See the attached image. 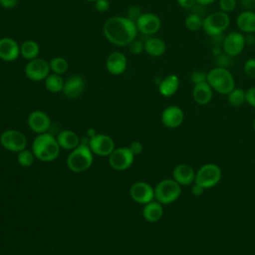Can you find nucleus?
Wrapping results in <instances>:
<instances>
[{"mask_svg":"<svg viewBox=\"0 0 255 255\" xmlns=\"http://www.w3.org/2000/svg\"><path fill=\"white\" fill-rule=\"evenodd\" d=\"M106 39L117 46H128L137 36L135 22L128 17L115 16L109 18L103 27Z\"/></svg>","mask_w":255,"mask_h":255,"instance_id":"obj_1","label":"nucleus"},{"mask_svg":"<svg viewBox=\"0 0 255 255\" xmlns=\"http://www.w3.org/2000/svg\"><path fill=\"white\" fill-rule=\"evenodd\" d=\"M32 151L36 158L42 161H52L60 153V145L52 134L43 132L33 140Z\"/></svg>","mask_w":255,"mask_h":255,"instance_id":"obj_2","label":"nucleus"},{"mask_svg":"<svg viewBox=\"0 0 255 255\" xmlns=\"http://www.w3.org/2000/svg\"><path fill=\"white\" fill-rule=\"evenodd\" d=\"M206 82L210 85L213 91L228 95L235 88V80L232 73L223 67H214L207 72Z\"/></svg>","mask_w":255,"mask_h":255,"instance_id":"obj_3","label":"nucleus"},{"mask_svg":"<svg viewBox=\"0 0 255 255\" xmlns=\"http://www.w3.org/2000/svg\"><path fill=\"white\" fill-rule=\"evenodd\" d=\"M93 163V152L89 145L79 144L72 150L67 158L68 167L74 172H84Z\"/></svg>","mask_w":255,"mask_h":255,"instance_id":"obj_4","label":"nucleus"},{"mask_svg":"<svg viewBox=\"0 0 255 255\" xmlns=\"http://www.w3.org/2000/svg\"><path fill=\"white\" fill-rule=\"evenodd\" d=\"M230 25V17L222 11H215L203 18L202 30L209 37L222 35Z\"/></svg>","mask_w":255,"mask_h":255,"instance_id":"obj_5","label":"nucleus"},{"mask_svg":"<svg viewBox=\"0 0 255 255\" xmlns=\"http://www.w3.org/2000/svg\"><path fill=\"white\" fill-rule=\"evenodd\" d=\"M181 189L174 179H163L154 188V198L161 204H169L180 195Z\"/></svg>","mask_w":255,"mask_h":255,"instance_id":"obj_6","label":"nucleus"},{"mask_svg":"<svg viewBox=\"0 0 255 255\" xmlns=\"http://www.w3.org/2000/svg\"><path fill=\"white\" fill-rule=\"evenodd\" d=\"M221 178V170L214 163L202 165L195 173V183L205 188H210L216 185Z\"/></svg>","mask_w":255,"mask_h":255,"instance_id":"obj_7","label":"nucleus"},{"mask_svg":"<svg viewBox=\"0 0 255 255\" xmlns=\"http://www.w3.org/2000/svg\"><path fill=\"white\" fill-rule=\"evenodd\" d=\"M246 46L245 35L239 31H232L223 37L222 50L228 56L234 58L240 55Z\"/></svg>","mask_w":255,"mask_h":255,"instance_id":"obj_8","label":"nucleus"},{"mask_svg":"<svg viewBox=\"0 0 255 255\" xmlns=\"http://www.w3.org/2000/svg\"><path fill=\"white\" fill-rule=\"evenodd\" d=\"M0 143L5 149L19 152L26 148L27 138L24 133L19 130L7 129L0 135Z\"/></svg>","mask_w":255,"mask_h":255,"instance_id":"obj_9","label":"nucleus"},{"mask_svg":"<svg viewBox=\"0 0 255 255\" xmlns=\"http://www.w3.org/2000/svg\"><path fill=\"white\" fill-rule=\"evenodd\" d=\"M50 65L47 61L43 59H33L28 62V64L25 66L24 73L25 76L34 82H40L47 78V76L50 74Z\"/></svg>","mask_w":255,"mask_h":255,"instance_id":"obj_10","label":"nucleus"},{"mask_svg":"<svg viewBox=\"0 0 255 255\" xmlns=\"http://www.w3.org/2000/svg\"><path fill=\"white\" fill-rule=\"evenodd\" d=\"M133 158L134 154L129 147H119L115 148L109 155V163L114 169L122 171L128 169L132 164Z\"/></svg>","mask_w":255,"mask_h":255,"instance_id":"obj_11","label":"nucleus"},{"mask_svg":"<svg viewBox=\"0 0 255 255\" xmlns=\"http://www.w3.org/2000/svg\"><path fill=\"white\" fill-rule=\"evenodd\" d=\"M137 31L143 35L152 36L161 28V21L154 13H142L135 21Z\"/></svg>","mask_w":255,"mask_h":255,"instance_id":"obj_12","label":"nucleus"},{"mask_svg":"<svg viewBox=\"0 0 255 255\" xmlns=\"http://www.w3.org/2000/svg\"><path fill=\"white\" fill-rule=\"evenodd\" d=\"M89 146L93 153L100 156H108L115 149L113 138L107 134H97L91 137Z\"/></svg>","mask_w":255,"mask_h":255,"instance_id":"obj_13","label":"nucleus"},{"mask_svg":"<svg viewBox=\"0 0 255 255\" xmlns=\"http://www.w3.org/2000/svg\"><path fill=\"white\" fill-rule=\"evenodd\" d=\"M129 194L135 202L146 204L154 198V189L148 183L138 181L131 185Z\"/></svg>","mask_w":255,"mask_h":255,"instance_id":"obj_14","label":"nucleus"},{"mask_svg":"<svg viewBox=\"0 0 255 255\" xmlns=\"http://www.w3.org/2000/svg\"><path fill=\"white\" fill-rule=\"evenodd\" d=\"M29 128L37 133H43L46 132L50 126H51V121L49 116L42 112V111H34L28 116L27 120Z\"/></svg>","mask_w":255,"mask_h":255,"instance_id":"obj_15","label":"nucleus"},{"mask_svg":"<svg viewBox=\"0 0 255 255\" xmlns=\"http://www.w3.org/2000/svg\"><path fill=\"white\" fill-rule=\"evenodd\" d=\"M20 55V46L12 38L0 39V59L5 62L15 61Z\"/></svg>","mask_w":255,"mask_h":255,"instance_id":"obj_16","label":"nucleus"},{"mask_svg":"<svg viewBox=\"0 0 255 255\" xmlns=\"http://www.w3.org/2000/svg\"><path fill=\"white\" fill-rule=\"evenodd\" d=\"M128 61L126 56L120 51H114L111 53L106 61V68L112 75H122L127 69Z\"/></svg>","mask_w":255,"mask_h":255,"instance_id":"obj_17","label":"nucleus"},{"mask_svg":"<svg viewBox=\"0 0 255 255\" xmlns=\"http://www.w3.org/2000/svg\"><path fill=\"white\" fill-rule=\"evenodd\" d=\"M85 87H86V84L83 77H81L80 75H72L64 83L62 92L67 98L76 99L83 94Z\"/></svg>","mask_w":255,"mask_h":255,"instance_id":"obj_18","label":"nucleus"},{"mask_svg":"<svg viewBox=\"0 0 255 255\" xmlns=\"http://www.w3.org/2000/svg\"><path fill=\"white\" fill-rule=\"evenodd\" d=\"M184 119L183 111L177 106H169L165 108L161 114L162 124L167 128L179 127Z\"/></svg>","mask_w":255,"mask_h":255,"instance_id":"obj_19","label":"nucleus"},{"mask_svg":"<svg viewBox=\"0 0 255 255\" xmlns=\"http://www.w3.org/2000/svg\"><path fill=\"white\" fill-rule=\"evenodd\" d=\"M236 26L242 33H255V11L244 10L240 12L236 18Z\"/></svg>","mask_w":255,"mask_h":255,"instance_id":"obj_20","label":"nucleus"},{"mask_svg":"<svg viewBox=\"0 0 255 255\" xmlns=\"http://www.w3.org/2000/svg\"><path fill=\"white\" fill-rule=\"evenodd\" d=\"M213 96V89L207 82L195 84L192 90V97L196 104L204 106L207 105Z\"/></svg>","mask_w":255,"mask_h":255,"instance_id":"obj_21","label":"nucleus"},{"mask_svg":"<svg viewBox=\"0 0 255 255\" xmlns=\"http://www.w3.org/2000/svg\"><path fill=\"white\" fill-rule=\"evenodd\" d=\"M173 179L182 185H188L195 179V173L193 168L185 163L178 164L173 169Z\"/></svg>","mask_w":255,"mask_h":255,"instance_id":"obj_22","label":"nucleus"},{"mask_svg":"<svg viewBox=\"0 0 255 255\" xmlns=\"http://www.w3.org/2000/svg\"><path fill=\"white\" fill-rule=\"evenodd\" d=\"M179 88V79L176 75L170 74L163 78L158 84V91L163 97L173 96Z\"/></svg>","mask_w":255,"mask_h":255,"instance_id":"obj_23","label":"nucleus"},{"mask_svg":"<svg viewBox=\"0 0 255 255\" xmlns=\"http://www.w3.org/2000/svg\"><path fill=\"white\" fill-rule=\"evenodd\" d=\"M166 44L165 42L156 37H150L144 42V51L150 57H160L165 53Z\"/></svg>","mask_w":255,"mask_h":255,"instance_id":"obj_24","label":"nucleus"},{"mask_svg":"<svg viewBox=\"0 0 255 255\" xmlns=\"http://www.w3.org/2000/svg\"><path fill=\"white\" fill-rule=\"evenodd\" d=\"M57 141L60 147L64 149H74L80 144V138L76 132L70 129H64L60 131L57 136Z\"/></svg>","mask_w":255,"mask_h":255,"instance_id":"obj_25","label":"nucleus"},{"mask_svg":"<svg viewBox=\"0 0 255 255\" xmlns=\"http://www.w3.org/2000/svg\"><path fill=\"white\" fill-rule=\"evenodd\" d=\"M163 214V209L161 203L158 201H150L146 203L142 210V215L144 219L148 222L158 221Z\"/></svg>","mask_w":255,"mask_h":255,"instance_id":"obj_26","label":"nucleus"},{"mask_svg":"<svg viewBox=\"0 0 255 255\" xmlns=\"http://www.w3.org/2000/svg\"><path fill=\"white\" fill-rule=\"evenodd\" d=\"M40 53V47L38 43L33 40H26L20 46V55L26 60H33L38 58Z\"/></svg>","mask_w":255,"mask_h":255,"instance_id":"obj_27","label":"nucleus"},{"mask_svg":"<svg viewBox=\"0 0 255 255\" xmlns=\"http://www.w3.org/2000/svg\"><path fill=\"white\" fill-rule=\"evenodd\" d=\"M45 81V87L46 89L51 92V93H59L63 91L64 87V80L59 74H49L47 78L44 80Z\"/></svg>","mask_w":255,"mask_h":255,"instance_id":"obj_28","label":"nucleus"},{"mask_svg":"<svg viewBox=\"0 0 255 255\" xmlns=\"http://www.w3.org/2000/svg\"><path fill=\"white\" fill-rule=\"evenodd\" d=\"M185 27L191 31V32H197L200 29H202L203 25V18L200 14H197L195 12H192L188 14L184 20Z\"/></svg>","mask_w":255,"mask_h":255,"instance_id":"obj_29","label":"nucleus"},{"mask_svg":"<svg viewBox=\"0 0 255 255\" xmlns=\"http://www.w3.org/2000/svg\"><path fill=\"white\" fill-rule=\"evenodd\" d=\"M227 100L229 105L233 107H240L246 102V97H245V91L243 89L239 88H234L228 95H227Z\"/></svg>","mask_w":255,"mask_h":255,"instance_id":"obj_30","label":"nucleus"},{"mask_svg":"<svg viewBox=\"0 0 255 255\" xmlns=\"http://www.w3.org/2000/svg\"><path fill=\"white\" fill-rule=\"evenodd\" d=\"M49 65H50V70L52 71V73L59 74V75H62L64 73H66L68 68H69L68 61L63 57L53 58L49 62Z\"/></svg>","mask_w":255,"mask_h":255,"instance_id":"obj_31","label":"nucleus"},{"mask_svg":"<svg viewBox=\"0 0 255 255\" xmlns=\"http://www.w3.org/2000/svg\"><path fill=\"white\" fill-rule=\"evenodd\" d=\"M34 159H35V155L31 150H28L25 148L18 152L17 161L21 166H24V167L31 166L34 163Z\"/></svg>","mask_w":255,"mask_h":255,"instance_id":"obj_32","label":"nucleus"},{"mask_svg":"<svg viewBox=\"0 0 255 255\" xmlns=\"http://www.w3.org/2000/svg\"><path fill=\"white\" fill-rule=\"evenodd\" d=\"M237 6V0H218L219 10L225 13H230L235 10Z\"/></svg>","mask_w":255,"mask_h":255,"instance_id":"obj_33","label":"nucleus"},{"mask_svg":"<svg viewBox=\"0 0 255 255\" xmlns=\"http://www.w3.org/2000/svg\"><path fill=\"white\" fill-rule=\"evenodd\" d=\"M244 74L250 78L255 79V58L247 59L243 65Z\"/></svg>","mask_w":255,"mask_h":255,"instance_id":"obj_34","label":"nucleus"},{"mask_svg":"<svg viewBox=\"0 0 255 255\" xmlns=\"http://www.w3.org/2000/svg\"><path fill=\"white\" fill-rule=\"evenodd\" d=\"M206 78H207V73H205L204 71H201V70L192 72V74L190 76V80L194 85L206 82Z\"/></svg>","mask_w":255,"mask_h":255,"instance_id":"obj_35","label":"nucleus"},{"mask_svg":"<svg viewBox=\"0 0 255 255\" xmlns=\"http://www.w3.org/2000/svg\"><path fill=\"white\" fill-rule=\"evenodd\" d=\"M215 61H216V64H217L218 67H223V68H227L228 69V66L232 62V57L228 56L227 54H225L223 52L221 55L215 57Z\"/></svg>","mask_w":255,"mask_h":255,"instance_id":"obj_36","label":"nucleus"},{"mask_svg":"<svg viewBox=\"0 0 255 255\" xmlns=\"http://www.w3.org/2000/svg\"><path fill=\"white\" fill-rule=\"evenodd\" d=\"M128 48H129L130 53L135 54V55L140 54L142 51H144V43L135 39L128 45Z\"/></svg>","mask_w":255,"mask_h":255,"instance_id":"obj_37","label":"nucleus"},{"mask_svg":"<svg viewBox=\"0 0 255 255\" xmlns=\"http://www.w3.org/2000/svg\"><path fill=\"white\" fill-rule=\"evenodd\" d=\"M141 14L142 12L138 6H130L128 10V18H129L133 22H135Z\"/></svg>","mask_w":255,"mask_h":255,"instance_id":"obj_38","label":"nucleus"},{"mask_svg":"<svg viewBox=\"0 0 255 255\" xmlns=\"http://www.w3.org/2000/svg\"><path fill=\"white\" fill-rule=\"evenodd\" d=\"M245 97L246 103L251 107L255 108V87H251L247 91H245Z\"/></svg>","mask_w":255,"mask_h":255,"instance_id":"obj_39","label":"nucleus"},{"mask_svg":"<svg viewBox=\"0 0 255 255\" xmlns=\"http://www.w3.org/2000/svg\"><path fill=\"white\" fill-rule=\"evenodd\" d=\"M95 7L99 12H106L110 8V2L109 0H97L95 2Z\"/></svg>","mask_w":255,"mask_h":255,"instance_id":"obj_40","label":"nucleus"},{"mask_svg":"<svg viewBox=\"0 0 255 255\" xmlns=\"http://www.w3.org/2000/svg\"><path fill=\"white\" fill-rule=\"evenodd\" d=\"M178 5L184 9H191L197 5L196 0H177Z\"/></svg>","mask_w":255,"mask_h":255,"instance_id":"obj_41","label":"nucleus"},{"mask_svg":"<svg viewBox=\"0 0 255 255\" xmlns=\"http://www.w3.org/2000/svg\"><path fill=\"white\" fill-rule=\"evenodd\" d=\"M129 149L131 150V152H132L134 155L139 154V153L142 151V144H141L139 141L134 140V141H132V142L130 143Z\"/></svg>","mask_w":255,"mask_h":255,"instance_id":"obj_42","label":"nucleus"},{"mask_svg":"<svg viewBox=\"0 0 255 255\" xmlns=\"http://www.w3.org/2000/svg\"><path fill=\"white\" fill-rule=\"evenodd\" d=\"M19 0H0V5L5 9H12L18 4Z\"/></svg>","mask_w":255,"mask_h":255,"instance_id":"obj_43","label":"nucleus"},{"mask_svg":"<svg viewBox=\"0 0 255 255\" xmlns=\"http://www.w3.org/2000/svg\"><path fill=\"white\" fill-rule=\"evenodd\" d=\"M245 42L248 46L255 45V33H249L245 36Z\"/></svg>","mask_w":255,"mask_h":255,"instance_id":"obj_44","label":"nucleus"},{"mask_svg":"<svg viewBox=\"0 0 255 255\" xmlns=\"http://www.w3.org/2000/svg\"><path fill=\"white\" fill-rule=\"evenodd\" d=\"M203 190H204V188H203L202 186H200V185L196 184V183H195V184L192 186V189H191L192 193H193L194 195H196V196H198V195H201V194L203 193Z\"/></svg>","mask_w":255,"mask_h":255,"instance_id":"obj_45","label":"nucleus"},{"mask_svg":"<svg viewBox=\"0 0 255 255\" xmlns=\"http://www.w3.org/2000/svg\"><path fill=\"white\" fill-rule=\"evenodd\" d=\"M216 0H196L197 4L198 5H201V6H208V5H211L212 3H214Z\"/></svg>","mask_w":255,"mask_h":255,"instance_id":"obj_46","label":"nucleus"},{"mask_svg":"<svg viewBox=\"0 0 255 255\" xmlns=\"http://www.w3.org/2000/svg\"><path fill=\"white\" fill-rule=\"evenodd\" d=\"M87 1H89V2H96L97 0H87Z\"/></svg>","mask_w":255,"mask_h":255,"instance_id":"obj_47","label":"nucleus"},{"mask_svg":"<svg viewBox=\"0 0 255 255\" xmlns=\"http://www.w3.org/2000/svg\"><path fill=\"white\" fill-rule=\"evenodd\" d=\"M253 127H254V129H255V121H254V124H253Z\"/></svg>","mask_w":255,"mask_h":255,"instance_id":"obj_48","label":"nucleus"}]
</instances>
